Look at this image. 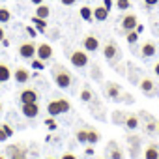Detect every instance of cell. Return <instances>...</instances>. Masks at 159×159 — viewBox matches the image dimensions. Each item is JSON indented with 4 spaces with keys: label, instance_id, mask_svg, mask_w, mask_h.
<instances>
[{
    "label": "cell",
    "instance_id": "4fadbf2b",
    "mask_svg": "<svg viewBox=\"0 0 159 159\" xmlns=\"http://www.w3.org/2000/svg\"><path fill=\"white\" fill-rule=\"evenodd\" d=\"M83 49H84L86 52H96V51H99V39H98L96 36H86V38L83 39Z\"/></svg>",
    "mask_w": 159,
    "mask_h": 159
},
{
    "label": "cell",
    "instance_id": "484cf974",
    "mask_svg": "<svg viewBox=\"0 0 159 159\" xmlns=\"http://www.w3.org/2000/svg\"><path fill=\"white\" fill-rule=\"evenodd\" d=\"M36 15L41 17V19H47L51 15V8L45 6V4H39V6H36Z\"/></svg>",
    "mask_w": 159,
    "mask_h": 159
},
{
    "label": "cell",
    "instance_id": "ab89813d",
    "mask_svg": "<svg viewBox=\"0 0 159 159\" xmlns=\"http://www.w3.org/2000/svg\"><path fill=\"white\" fill-rule=\"evenodd\" d=\"M144 6H146L148 10H152V8L159 6V0H144Z\"/></svg>",
    "mask_w": 159,
    "mask_h": 159
},
{
    "label": "cell",
    "instance_id": "4dcf8cb0",
    "mask_svg": "<svg viewBox=\"0 0 159 159\" xmlns=\"http://www.w3.org/2000/svg\"><path fill=\"white\" fill-rule=\"evenodd\" d=\"M116 10H120V11L131 10V0H116Z\"/></svg>",
    "mask_w": 159,
    "mask_h": 159
},
{
    "label": "cell",
    "instance_id": "5bb4252c",
    "mask_svg": "<svg viewBox=\"0 0 159 159\" xmlns=\"http://www.w3.org/2000/svg\"><path fill=\"white\" fill-rule=\"evenodd\" d=\"M105 94H107V98L118 101L120 96H122V88H120V84H116V83H107V84H105Z\"/></svg>",
    "mask_w": 159,
    "mask_h": 159
},
{
    "label": "cell",
    "instance_id": "8992f818",
    "mask_svg": "<svg viewBox=\"0 0 159 159\" xmlns=\"http://www.w3.org/2000/svg\"><path fill=\"white\" fill-rule=\"evenodd\" d=\"M139 88H140V90H142V94H144V96H148V98H157V96H159L157 84L152 81V79H148V77L140 79V83H139Z\"/></svg>",
    "mask_w": 159,
    "mask_h": 159
},
{
    "label": "cell",
    "instance_id": "7402d4cb",
    "mask_svg": "<svg viewBox=\"0 0 159 159\" xmlns=\"http://www.w3.org/2000/svg\"><path fill=\"white\" fill-rule=\"evenodd\" d=\"M11 77H13V73H11L10 66H6V64H0V83H8Z\"/></svg>",
    "mask_w": 159,
    "mask_h": 159
},
{
    "label": "cell",
    "instance_id": "7a4b0ae2",
    "mask_svg": "<svg viewBox=\"0 0 159 159\" xmlns=\"http://www.w3.org/2000/svg\"><path fill=\"white\" fill-rule=\"evenodd\" d=\"M103 56L107 58V62L111 66H116L120 62V47L116 45L114 39H109L105 45H103Z\"/></svg>",
    "mask_w": 159,
    "mask_h": 159
},
{
    "label": "cell",
    "instance_id": "cb8c5ba5",
    "mask_svg": "<svg viewBox=\"0 0 159 159\" xmlns=\"http://www.w3.org/2000/svg\"><path fill=\"white\" fill-rule=\"evenodd\" d=\"M75 140L79 142V144H88V127L84 129H77V133H75Z\"/></svg>",
    "mask_w": 159,
    "mask_h": 159
},
{
    "label": "cell",
    "instance_id": "d4e9b609",
    "mask_svg": "<svg viewBox=\"0 0 159 159\" xmlns=\"http://www.w3.org/2000/svg\"><path fill=\"white\" fill-rule=\"evenodd\" d=\"M125 139H127V144H129V146H140V144H142V137L137 135L135 131H129V135H127Z\"/></svg>",
    "mask_w": 159,
    "mask_h": 159
},
{
    "label": "cell",
    "instance_id": "1f68e13d",
    "mask_svg": "<svg viewBox=\"0 0 159 159\" xmlns=\"http://www.w3.org/2000/svg\"><path fill=\"white\" fill-rule=\"evenodd\" d=\"M99 140V133L94 127H88V144H96Z\"/></svg>",
    "mask_w": 159,
    "mask_h": 159
},
{
    "label": "cell",
    "instance_id": "681fc988",
    "mask_svg": "<svg viewBox=\"0 0 159 159\" xmlns=\"http://www.w3.org/2000/svg\"><path fill=\"white\" fill-rule=\"evenodd\" d=\"M153 71H155V75H157V77H159V62H157V64H155V66H153Z\"/></svg>",
    "mask_w": 159,
    "mask_h": 159
},
{
    "label": "cell",
    "instance_id": "db71d44e",
    "mask_svg": "<svg viewBox=\"0 0 159 159\" xmlns=\"http://www.w3.org/2000/svg\"><path fill=\"white\" fill-rule=\"evenodd\" d=\"M0 114H2V103H0Z\"/></svg>",
    "mask_w": 159,
    "mask_h": 159
},
{
    "label": "cell",
    "instance_id": "83f0119b",
    "mask_svg": "<svg viewBox=\"0 0 159 159\" xmlns=\"http://www.w3.org/2000/svg\"><path fill=\"white\" fill-rule=\"evenodd\" d=\"M11 21V11L8 8H0V25H4V23H10Z\"/></svg>",
    "mask_w": 159,
    "mask_h": 159
},
{
    "label": "cell",
    "instance_id": "11a10c76",
    "mask_svg": "<svg viewBox=\"0 0 159 159\" xmlns=\"http://www.w3.org/2000/svg\"><path fill=\"white\" fill-rule=\"evenodd\" d=\"M157 131H159V122H157Z\"/></svg>",
    "mask_w": 159,
    "mask_h": 159
},
{
    "label": "cell",
    "instance_id": "9f6ffc18",
    "mask_svg": "<svg viewBox=\"0 0 159 159\" xmlns=\"http://www.w3.org/2000/svg\"><path fill=\"white\" fill-rule=\"evenodd\" d=\"M47 159H56V157H47Z\"/></svg>",
    "mask_w": 159,
    "mask_h": 159
},
{
    "label": "cell",
    "instance_id": "e0dca14e",
    "mask_svg": "<svg viewBox=\"0 0 159 159\" xmlns=\"http://www.w3.org/2000/svg\"><path fill=\"white\" fill-rule=\"evenodd\" d=\"M142 155H144V159H159V144L152 140V142L144 148Z\"/></svg>",
    "mask_w": 159,
    "mask_h": 159
},
{
    "label": "cell",
    "instance_id": "603a6c76",
    "mask_svg": "<svg viewBox=\"0 0 159 159\" xmlns=\"http://www.w3.org/2000/svg\"><path fill=\"white\" fill-rule=\"evenodd\" d=\"M79 15H81V19H84V21H94V8H90V6H83L81 10H79Z\"/></svg>",
    "mask_w": 159,
    "mask_h": 159
},
{
    "label": "cell",
    "instance_id": "816d5d0a",
    "mask_svg": "<svg viewBox=\"0 0 159 159\" xmlns=\"http://www.w3.org/2000/svg\"><path fill=\"white\" fill-rule=\"evenodd\" d=\"M86 155H94V148H86Z\"/></svg>",
    "mask_w": 159,
    "mask_h": 159
},
{
    "label": "cell",
    "instance_id": "d6a6232c",
    "mask_svg": "<svg viewBox=\"0 0 159 159\" xmlns=\"http://www.w3.org/2000/svg\"><path fill=\"white\" fill-rule=\"evenodd\" d=\"M140 153H142L140 146H129V157H131V159H139Z\"/></svg>",
    "mask_w": 159,
    "mask_h": 159
},
{
    "label": "cell",
    "instance_id": "c3c4849f",
    "mask_svg": "<svg viewBox=\"0 0 159 159\" xmlns=\"http://www.w3.org/2000/svg\"><path fill=\"white\" fill-rule=\"evenodd\" d=\"M30 2H32L34 6H39V4H43V0H30Z\"/></svg>",
    "mask_w": 159,
    "mask_h": 159
},
{
    "label": "cell",
    "instance_id": "ee69618b",
    "mask_svg": "<svg viewBox=\"0 0 159 159\" xmlns=\"http://www.w3.org/2000/svg\"><path fill=\"white\" fill-rule=\"evenodd\" d=\"M103 6L111 11V8H112V0H103Z\"/></svg>",
    "mask_w": 159,
    "mask_h": 159
},
{
    "label": "cell",
    "instance_id": "5b68a950",
    "mask_svg": "<svg viewBox=\"0 0 159 159\" xmlns=\"http://www.w3.org/2000/svg\"><path fill=\"white\" fill-rule=\"evenodd\" d=\"M26 155H28V148L23 146L21 142L19 144H10L6 148V157L8 159H26Z\"/></svg>",
    "mask_w": 159,
    "mask_h": 159
},
{
    "label": "cell",
    "instance_id": "836d02e7",
    "mask_svg": "<svg viewBox=\"0 0 159 159\" xmlns=\"http://www.w3.org/2000/svg\"><path fill=\"white\" fill-rule=\"evenodd\" d=\"M32 69H38V71H41V69H45V62L43 60H39V58H32Z\"/></svg>",
    "mask_w": 159,
    "mask_h": 159
},
{
    "label": "cell",
    "instance_id": "9a60e30c",
    "mask_svg": "<svg viewBox=\"0 0 159 159\" xmlns=\"http://www.w3.org/2000/svg\"><path fill=\"white\" fill-rule=\"evenodd\" d=\"M157 54V45L153 41H144L142 47H140V56L142 58H152Z\"/></svg>",
    "mask_w": 159,
    "mask_h": 159
},
{
    "label": "cell",
    "instance_id": "60d3db41",
    "mask_svg": "<svg viewBox=\"0 0 159 159\" xmlns=\"http://www.w3.org/2000/svg\"><path fill=\"white\" fill-rule=\"evenodd\" d=\"M26 32L32 36V38H36V34H38V30H36V26H26Z\"/></svg>",
    "mask_w": 159,
    "mask_h": 159
},
{
    "label": "cell",
    "instance_id": "f546056e",
    "mask_svg": "<svg viewBox=\"0 0 159 159\" xmlns=\"http://www.w3.org/2000/svg\"><path fill=\"white\" fill-rule=\"evenodd\" d=\"M125 41H127L129 45H135V43L139 41V32H137V30H129V32H125Z\"/></svg>",
    "mask_w": 159,
    "mask_h": 159
},
{
    "label": "cell",
    "instance_id": "f907efd6",
    "mask_svg": "<svg viewBox=\"0 0 159 159\" xmlns=\"http://www.w3.org/2000/svg\"><path fill=\"white\" fill-rule=\"evenodd\" d=\"M2 45H4V47H10V39L4 38V39H2Z\"/></svg>",
    "mask_w": 159,
    "mask_h": 159
},
{
    "label": "cell",
    "instance_id": "9c48e42d",
    "mask_svg": "<svg viewBox=\"0 0 159 159\" xmlns=\"http://www.w3.org/2000/svg\"><path fill=\"white\" fill-rule=\"evenodd\" d=\"M30 69H26V67H23V66H19V67H15L13 69V79H15V83L17 84H26L28 81H30Z\"/></svg>",
    "mask_w": 159,
    "mask_h": 159
},
{
    "label": "cell",
    "instance_id": "d590c367",
    "mask_svg": "<svg viewBox=\"0 0 159 159\" xmlns=\"http://www.w3.org/2000/svg\"><path fill=\"white\" fill-rule=\"evenodd\" d=\"M92 79H96V81L101 79V67L98 64H92Z\"/></svg>",
    "mask_w": 159,
    "mask_h": 159
},
{
    "label": "cell",
    "instance_id": "6f0895ef",
    "mask_svg": "<svg viewBox=\"0 0 159 159\" xmlns=\"http://www.w3.org/2000/svg\"><path fill=\"white\" fill-rule=\"evenodd\" d=\"M99 159H101V157H99Z\"/></svg>",
    "mask_w": 159,
    "mask_h": 159
},
{
    "label": "cell",
    "instance_id": "f5cc1de1",
    "mask_svg": "<svg viewBox=\"0 0 159 159\" xmlns=\"http://www.w3.org/2000/svg\"><path fill=\"white\" fill-rule=\"evenodd\" d=\"M0 159H8V157H6V155H0Z\"/></svg>",
    "mask_w": 159,
    "mask_h": 159
},
{
    "label": "cell",
    "instance_id": "f35d334b",
    "mask_svg": "<svg viewBox=\"0 0 159 159\" xmlns=\"http://www.w3.org/2000/svg\"><path fill=\"white\" fill-rule=\"evenodd\" d=\"M0 127H2V129L6 131V135H8V139H10V137L13 135V127H11L10 124H0Z\"/></svg>",
    "mask_w": 159,
    "mask_h": 159
},
{
    "label": "cell",
    "instance_id": "52a82bcc",
    "mask_svg": "<svg viewBox=\"0 0 159 159\" xmlns=\"http://www.w3.org/2000/svg\"><path fill=\"white\" fill-rule=\"evenodd\" d=\"M36 49H38V45L34 41H25V43L19 45V56L26 58V60H32L36 56Z\"/></svg>",
    "mask_w": 159,
    "mask_h": 159
},
{
    "label": "cell",
    "instance_id": "3957f363",
    "mask_svg": "<svg viewBox=\"0 0 159 159\" xmlns=\"http://www.w3.org/2000/svg\"><path fill=\"white\" fill-rule=\"evenodd\" d=\"M69 109H71V105H69V101H67L66 98H58V99H54V101H51V103L47 105V112H49L51 116L66 114Z\"/></svg>",
    "mask_w": 159,
    "mask_h": 159
},
{
    "label": "cell",
    "instance_id": "6da1fadb",
    "mask_svg": "<svg viewBox=\"0 0 159 159\" xmlns=\"http://www.w3.org/2000/svg\"><path fill=\"white\" fill-rule=\"evenodd\" d=\"M51 73H52V81H54V84H56L58 88L66 90V88H69V86H71V83H73V77H71V73H69V71H67L64 66H60V64L52 66Z\"/></svg>",
    "mask_w": 159,
    "mask_h": 159
},
{
    "label": "cell",
    "instance_id": "ba28073f",
    "mask_svg": "<svg viewBox=\"0 0 159 159\" xmlns=\"http://www.w3.org/2000/svg\"><path fill=\"white\" fill-rule=\"evenodd\" d=\"M137 25H139V19H137V15H135V13H125V15L122 17V21H120V26H122V30H124V32L135 30V28H137Z\"/></svg>",
    "mask_w": 159,
    "mask_h": 159
},
{
    "label": "cell",
    "instance_id": "f6af8a7d",
    "mask_svg": "<svg viewBox=\"0 0 159 159\" xmlns=\"http://www.w3.org/2000/svg\"><path fill=\"white\" fill-rule=\"evenodd\" d=\"M60 2H62L64 6H73V4L77 2V0H60Z\"/></svg>",
    "mask_w": 159,
    "mask_h": 159
},
{
    "label": "cell",
    "instance_id": "44dd1931",
    "mask_svg": "<svg viewBox=\"0 0 159 159\" xmlns=\"http://www.w3.org/2000/svg\"><path fill=\"white\" fill-rule=\"evenodd\" d=\"M157 133H159V131H157V120H155V118L144 124V135H148V137H155Z\"/></svg>",
    "mask_w": 159,
    "mask_h": 159
},
{
    "label": "cell",
    "instance_id": "d6986e66",
    "mask_svg": "<svg viewBox=\"0 0 159 159\" xmlns=\"http://www.w3.org/2000/svg\"><path fill=\"white\" fill-rule=\"evenodd\" d=\"M32 25L36 26V30H38L39 34H45V32H47V28H49L47 19H41V17H38V15H34V17H32Z\"/></svg>",
    "mask_w": 159,
    "mask_h": 159
},
{
    "label": "cell",
    "instance_id": "2e32d148",
    "mask_svg": "<svg viewBox=\"0 0 159 159\" xmlns=\"http://www.w3.org/2000/svg\"><path fill=\"white\" fill-rule=\"evenodd\" d=\"M140 125V118L139 114H125V122H124V127L127 131H137Z\"/></svg>",
    "mask_w": 159,
    "mask_h": 159
},
{
    "label": "cell",
    "instance_id": "8d00e7d4",
    "mask_svg": "<svg viewBox=\"0 0 159 159\" xmlns=\"http://www.w3.org/2000/svg\"><path fill=\"white\" fill-rule=\"evenodd\" d=\"M139 118H140L144 124H146V122H150V120H153V116H152L148 111H140V112H139Z\"/></svg>",
    "mask_w": 159,
    "mask_h": 159
},
{
    "label": "cell",
    "instance_id": "8fae6325",
    "mask_svg": "<svg viewBox=\"0 0 159 159\" xmlns=\"http://www.w3.org/2000/svg\"><path fill=\"white\" fill-rule=\"evenodd\" d=\"M52 54H54V51H52V47H51L49 43H39L38 49H36V56H38L39 60H43V62L51 60Z\"/></svg>",
    "mask_w": 159,
    "mask_h": 159
},
{
    "label": "cell",
    "instance_id": "f1b7e54d",
    "mask_svg": "<svg viewBox=\"0 0 159 159\" xmlns=\"http://www.w3.org/2000/svg\"><path fill=\"white\" fill-rule=\"evenodd\" d=\"M81 99H83L84 103H90V101L94 99V92H92L88 86H84V88L81 90Z\"/></svg>",
    "mask_w": 159,
    "mask_h": 159
},
{
    "label": "cell",
    "instance_id": "7c38bea8",
    "mask_svg": "<svg viewBox=\"0 0 159 159\" xmlns=\"http://www.w3.org/2000/svg\"><path fill=\"white\" fill-rule=\"evenodd\" d=\"M38 99H39V94L34 88H25L19 94V101L21 103H38Z\"/></svg>",
    "mask_w": 159,
    "mask_h": 159
},
{
    "label": "cell",
    "instance_id": "4316f807",
    "mask_svg": "<svg viewBox=\"0 0 159 159\" xmlns=\"http://www.w3.org/2000/svg\"><path fill=\"white\" fill-rule=\"evenodd\" d=\"M111 120H112V124H116V125H124V122H125V112L114 111L112 116H111Z\"/></svg>",
    "mask_w": 159,
    "mask_h": 159
},
{
    "label": "cell",
    "instance_id": "277c9868",
    "mask_svg": "<svg viewBox=\"0 0 159 159\" xmlns=\"http://www.w3.org/2000/svg\"><path fill=\"white\" fill-rule=\"evenodd\" d=\"M69 62H71V66L77 67V69H84V67L90 64V58H88L86 51L83 49V51H73L71 56H69Z\"/></svg>",
    "mask_w": 159,
    "mask_h": 159
},
{
    "label": "cell",
    "instance_id": "74e56055",
    "mask_svg": "<svg viewBox=\"0 0 159 159\" xmlns=\"http://www.w3.org/2000/svg\"><path fill=\"white\" fill-rule=\"evenodd\" d=\"M45 125H47V127H49L51 131H54V129H58V124L54 122V116H51V118H47V120H45Z\"/></svg>",
    "mask_w": 159,
    "mask_h": 159
},
{
    "label": "cell",
    "instance_id": "30bf717a",
    "mask_svg": "<svg viewBox=\"0 0 159 159\" xmlns=\"http://www.w3.org/2000/svg\"><path fill=\"white\" fill-rule=\"evenodd\" d=\"M21 112L25 118H36L39 116V103H21Z\"/></svg>",
    "mask_w": 159,
    "mask_h": 159
},
{
    "label": "cell",
    "instance_id": "bcb514c9",
    "mask_svg": "<svg viewBox=\"0 0 159 159\" xmlns=\"http://www.w3.org/2000/svg\"><path fill=\"white\" fill-rule=\"evenodd\" d=\"M6 38V32H4V28L2 26H0V43H2V39Z\"/></svg>",
    "mask_w": 159,
    "mask_h": 159
},
{
    "label": "cell",
    "instance_id": "7bdbcfd3",
    "mask_svg": "<svg viewBox=\"0 0 159 159\" xmlns=\"http://www.w3.org/2000/svg\"><path fill=\"white\" fill-rule=\"evenodd\" d=\"M4 140H8V135H6V131L0 127V142H4Z\"/></svg>",
    "mask_w": 159,
    "mask_h": 159
},
{
    "label": "cell",
    "instance_id": "e575fe53",
    "mask_svg": "<svg viewBox=\"0 0 159 159\" xmlns=\"http://www.w3.org/2000/svg\"><path fill=\"white\" fill-rule=\"evenodd\" d=\"M127 79H129L131 83H135V84H139V83H140V81H139V75H137V67H133V66H131V73H127Z\"/></svg>",
    "mask_w": 159,
    "mask_h": 159
},
{
    "label": "cell",
    "instance_id": "ffe728a7",
    "mask_svg": "<svg viewBox=\"0 0 159 159\" xmlns=\"http://www.w3.org/2000/svg\"><path fill=\"white\" fill-rule=\"evenodd\" d=\"M94 19L99 21V23L107 21V19H109V10H107L105 6H98V8H94Z\"/></svg>",
    "mask_w": 159,
    "mask_h": 159
},
{
    "label": "cell",
    "instance_id": "7dc6e473",
    "mask_svg": "<svg viewBox=\"0 0 159 159\" xmlns=\"http://www.w3.org/2000/svg\"><path fill=\"white\" fill-rule=\"evenodd\" d=\"M135 30H137L139 34H142V32H144V25H137V28H135Z\"/></svg>",
    "mask_w": 159,
    "mask_h": 159
},
{
    "label": "cell",
    "instance_id": "b9f144b4",
    "mask_svg": "<svg viewBox=\"0 0 159 159\" xmlns=\"http://www.w3.org/2000/svg\"><path fill=\"white\" fill-rule=\"evenodd\" d=\"M60 159H77V155H75V153H69V152H66V153H64Z\"/></svg>",
    "mask_w": 159,
    "mask_h": 159
},
{
    "label": "cell",
    "instance_id": "ac0fdd59",
    "mask_svg": "<svg viewBox=\"0 0 159 159\" xmlns=\"http://www.w3.org/2000/svg\"><path fill=\"white\" fill-rule=\"evenodd\" d=\"M107 152H109V157H111V159H124V152H122V148H120L114 140L109 142Z\"/></svg>",
    "mask_w": 159,
    "mask_h": 159
}]
</instances>
